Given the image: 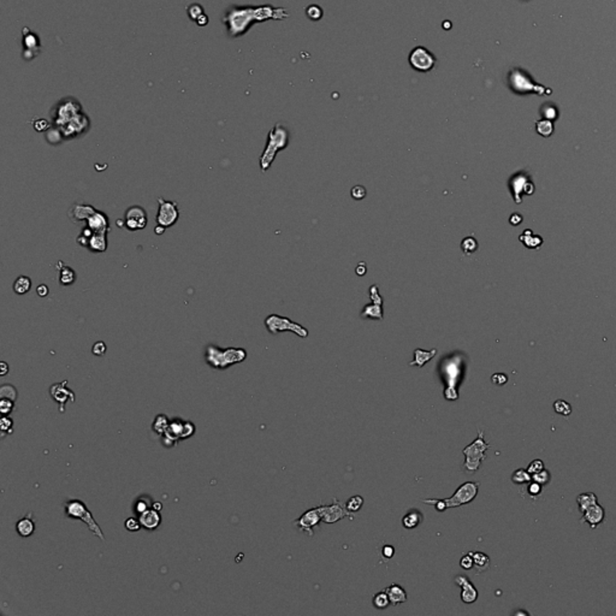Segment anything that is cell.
<instances>
[{"label":"cell","mask_w":616,"mask_h":616,"mask_svg":"<svg viewBox=\"0 0 616 616\" xmlns=\"http://www.w3.org/2000/svg\"><path fill=\"white\" fill-rule=\"evenodd\" d=\"M366 271H367L366 264L365 263L359 264V266L356 267V273H358V276H364L365 273H366Z\"/></svg>","instance_id":"cell-58"},{"label":"cell","mask_w":616,"mask_h":616,"mask_svg":"<svg viewBox=\"0 0 616 616\" xmlns=\"http://www.w3.org/2000/svg\"><path fill=\"white\" fill-rule=\"evenodd\" d=\"M46 139L47 142H50L51 145H57V143L62 142L64 140V136H63L62 132L57 127H52L46 132Z\"/></svg>","instance_id":"cell-37"},{"label":"cell","mask_w":616,"mask_h":616,"mask_svg":"<svg viewBox=\"0 0 616 616\" xmlns=\"http://www.w3.org/2000/svg\"><path fill=\"white\" fill-rule=\"evenodd\" d=\"M460 567L465 570L473 569L474 562H473V557H472L471 551L467 552V554H465L464 556L461 557V560H460Z\"/></svg>","instance_id":"cell-46"},{"label":"cell","mask_w":616,"mask_h":616,"mask_svg":"<svg viewBox=\"0 0 616 616\" xmlns=\"http://www.w3.org/2000/svg\"><path fill=\"white\" fill-rule=\"evenodd\" d=\"M247 359V351L243 348H220L216 344H208L205 349V361L215 369H226Z\"/></svg>","instance_id":"cell-3"},{"label":"cell","mask_w":616,"mask_h":616,"mask_svg":"<svg viewBox=\"0 0 616 616\" xmlns=\"http://www.w3.org/2000/svg\"><path fill=\"white\" fill-rule=\"evenodd\" d=\"M153 508H154L155 510H158V512H159V510L162 509V504H160V503H155V504H153Z\"/></svg>","instance_id":"cell-61"},{"label":"cell","mask_w":616,"mask_h":616,"mask_svg":"<svg viewBox=\"0 0 616 616\" xmlns=\"http://www.w3.org/2000/svg\"><path fill=\"white\" fill-rule=\"evenodd\" d=\"M158 215L157 225L168 229L178 222L180 218V208L176 201L165 200L164 198H158Z\"/></svg>","instance_id":"cell-11"},{"label":"cell","mask_w":616,"mask_h":616,"mask_svg":"<svg viewBox=\"0 0 616 616\" xmlns=\"http://www.w3.org/2000/svg\"><path fill=\"white\" fill-rule=\"evenodd\" d=\"M67 383H69V382L65 379V381H63L62 383L52 384L51 388H50V394H51L52 399H53L54 401L59 404L60 413H64L65 412V406H67V402L76 401L75 392L67 388Z\"/></svg>","instance_id":"cell-14"},{"label":"cell","mask_w":616,"mask_h":616,"mask_svg":"<svg viewBox=\"0 0 616 616\" xmlns=\"http://www.w3.org/2000/svg\"><path fill=\"white\" fill-rule=\"evenodd\" d=\"M289 17V14L283 7H273L271 5L261 6H231L226 10L223 22L228 27L230 37L242 36L250 30L254 23L265 22L268 19H281Z\"/></svg>","instance_id":"cell-1"},{"label":"cell","mask_w":616,"mask_h":616,"mask_svg":"<svg viewBox=\"0 0 616 616\" xmlns=\"http://www.w3.org/2000/svg\"><path fill=\"white\" fill-rule=\"evenodd\" d=\"M321 521V517L320 514L318 512V508H313V509H308L307 512L303 513L298 520L294 521V525L298 527V530L300 532L303 533H307L309 537H313L314 535V529L319 525V522Z\"/></svg>","instance_id":"cell-15"},{"label":"cell","mask_w":616,"mask_h":616,"mask_svg":"<svg viewBox=\"0 0 616 616\" xmlns=\"http://www.w3.org/2000/svg\"><path fill=\"white\" fill-rule=\"evenodd\" d=\"M351 196L355 200H363L365 196H366V189H365V187H363V185H355L351 189Z\"/></svg>","instance_id":"cell-53"},{"label":"cell","mask_w":616,"mask_h":616,"mask_svg":"<svg viewBox=\"0 0 616 616\" xmlns=\"http://www.w3.org/2000/svg\"><path fill=\"white\" fill-rule=\"evenodd\" d=\"M106 350H107V347L102 341H99L97 342V343H94V346H93L92 348V353L97 356H102L105 353H106Z\"/></svg>","instance_id":"cell-51"},{"label":"cell","mask_w":616,"mask_h":616,"mask_svg":"<svg viewBox=\"0 0 616 616\" xmlns=\"http://www.w3.org/2000/svg\"><path fill=\"white\" fill-rule=\"evenodd\" d=\"M554 411L562 416H569L572 414V406L565 400H556L554 402Z\"/></svg>","instance_id":"cell-35"},{"label":"cell","mask_w":616,"mask_h":616,"mask_svg":"<svg viewBox=\"0 0 616 616\" xmlns=\"http://www.w3.org/2000/svg\"><path fill=\"white\" fill-rule=\"evenodd\" d=\"M363 318L374 319V320H383V305L378 303H368L364 307L360 314Z\"/></svg>","instance_id":"cell-28"},{"label":"cell","mask_w":616,"mask_h":616,"mask_svg":"<svg viewBox=\"0 0 616 616\" xmlns=\"http://www.w3.org/2000/svg\"><path fill=\"white\" fill-rule=\"evenodd\" d=\"M264 323H265V326L268 333H272V335H277V333H283V331H290V333H294L295 335L301 337V338H307L308 337L307 329L303 328L299 323L293 321L288 316H281L278 314H270L265 319Z\"/></svg>","instance_id":"cell-9"},{"label":"cell","mask_w":616,"mask_h":616,"mask_svg":"<svg viewBox=\"0 0 616 616\" xmlns=\"http://www.w3.org/2000/svg\"><path fill=\"white\" fill-rule=\"evenodd\" d=\"M97 211H98L97 208L93 207L92 205H87V203H75V205H72V207L70 208L69 218L74 223L87 222L88 218H89L90 216L94 215Z\"/></svg>","instance_id":"cell-19"},{"label":"cell","mask_w":616,"mask_h":616,"mask_svg":"<svg viewBox=\"0 0 616 616\" xmlns=\"http://www.w3.org/2000/svg\"><path fill=\"white\" fill-rule=\"evenodd\" d=\"M550 479H551V476H550V472L547 471V469H542V471L537 472V473L532 474V480L534 482L539 483L540 485H548L550 483Z\"/></svg>","instance_id":"cell-42"},{"label":"cell","mask_w":616,"mask_h":616,"mask_svg":"<svg viewBox=\"0 0 616 616\" xmlns=\"http://www.w3.org/2000/svg\"><path fill=\"white\" fill-rule=\"evenodd\" d=\"M87 226H89L95 233H109L110 222L107 215L101 211H97L87 219Z\"/></svg>","instance_id":"cell-20"},{"label":"cell","mask_w":616,"mask_h":616,"mask_svg":"<svg viewBox=\"0 0 616 616\" xmlns=\"http://www.w3.org/2000/svg\"><path fill=\"white\" fill-rule=\"evenodd\" d=\"M408 62L409 65L416 71L429 72L433 69V67L437 63V59L433 56V53L431 51H429L426 47L416 46L409 53Z\"/></svg>","instance_id":"cell-10"},{"label":"cell","mask_w":616,"mask_h":616,"mask_svg":"<svg viewBox=\"0 0 616 616\" xmlns=\"http://www.w3.org/2000/svg\"><path fill=\"white\" fill-rule=\"evenodd\" d=\"M7 372H9V366H7V364L5 363V361L0 363V376L1 377L6 376Z\"/></svg>","instance_id":"cell-59"},{"label":"cell","mask_w":616,"mask_h":616,"mask_svg":"<svg viewBox=\"0 0 616 616\" xmlns=\"http://www.w3.org/2000/svg\"><path fill=\"white\" fill-rule=\"evenodd\" d=\"M168 424H170V421H168L167 416L165 414H159L155 418V420L153 421V431L157 434H159V436H162L166 431Z\"/></svg>","instance_id":"cell-33"},{"label":"cell","mask_w":616,"mask_h":616,"mask_svg":"<svg viewBox=\"0 0 616 616\" xmlns=\"http://www.w3.org/2000/svg\"><path fill=\"white\" fill-rule=\"evenodd\" d=\"M36 293L40 298H45V296H47L50 294L49 286H47L46 284H40V285H37L36 288Z\"/></svg>","instance_id":"cell-56"},{"label":"cell","mask_w":616,"mask_h":616,"mask_svg":"<svg viewBox=\"0 0 616 616\" xmlns=\"http://www.w3.org/2000/svg\"><path fill=\"white\" fill-rule=\"evenodd\" d=\"M40 52V37L28 28L23 29V56L24 59H33Z\"/></svg>","instance_id":"cell-18"},{"label":"cell","mask_w":616,"mask_h":616,"mask_svg":"<svg viewBox=\"0 0 616 616\" xmlns=\"http://www.w3.org/2000/svg\"><path fill=\"white\" fill-rule=\"evenodd\" d=\"M33 125H34V129L36 130V132H47V130L51 128V123H50L47 119H44V118H40V119L35 120V122L33 123Z\"/></svg>","instance_id":"cell-49"},{"label":"cell","mask_w":616,"mask_h":616,"mask_svg":"<svg viewBox=\"0 0 616 616\" xmlns=\"http://www.w3.org/2000/svg\"><path fill=\"white\" fill-rule=\"evenodd\" d=\"M135 508H136V512L139 513V514H141V513H143L145 510L150 509V504H148L147 502H143L142 499H139V501L136 502V505H135Z\"/></svg>","instance_id":"cell-57"},{"label":"cell","mask_w":616,"mask_h":616,"mask_svg":"<svg viewBox=\"0 0 616 616\" xmlns=\"http://www.w3.org/2000/svg\"><path fill=\"white\" fill-rule=\"evenodd\" d=\"M165 230H166V229L163 228V226L157 225V226H155V229H154V233H157L158 236H160V235H162V233H165Z\"/></svg>","instance_id":"cell-60"},{"label":"cell","mask_w":616,"mask_h":616,"mask_svg":"<svg viewBox=\"0 0 616 616\" xmlns=\"http://www.w3.org/2000/svg\"><path fill=\"white\" fill-rule=\"evenodd\" d=\"M14 407H15V401L9 399H1L0 400V412H1L2 416H9L11 414V412L14 411Z\"/></svg>","instance_id":"cell-45"},{"label":"cell","mask_w":616,"mask_h":616,"mask_svg":"<svg viewBox=\"0 0 616 616\" xmlns=\"http://www.w3.org/2000/svg\"><path fill=\"white\" fill-rule=\"evenodd\" d=\"M491 382L495 384V385L502 386L508 382V377L507 374L504 373H495L494 376L491 377Z\"/></svg>","instance_id":"cell-54"},{"label":"cell","mask_w":616,"mask_h":616,"mask_svg":"<svg viewBox=\"0 0 616 616\" xmlns=\"http://www.w3.org/2000/svg\"><path fill=\"white\" fill-rule=\"evenodd\" d=\"M542 490H543V485H540L539 483L534 482V480H531V482L527 484V492H529V495L532 497V499H535V497L540 496Z\"/></svg>","instance_id":"cell-44"},{"label":"cell","mask_w":616,"mask_h":616,"mask_svg":"<svg viewBox=\"0 0 616 616\" xmlns=\"http://www.w3.org/2000/svg\"><path fill=\"white\" fill-rule=\"evenodd\" d=\"M289 145V132L284 125L281 123H277L272 129L270 130L267 136V142H266L265 150L261 153L260 160V168L263 172L267 171L271 167L272 163L275 162L276 155L278 152L285 150Z\"/></svg>","instance_id":"cell-4"},{"label":"cell","mask_w":616,"mask_h":616,"mask_svg":"<svg viewBox=\"0 0 616 616\" xmlns=\"http://www.w3.org/2000/svg\"><path fill=\"white\" fill-rule=\"evenodd\" d=\"M386 593H388L389 598H390V602L392 605H399L401 603L407 602L408 597H407V592L404 591V588L397 584H392L390 586H388L385 588Z\"/></svg>","instance_id":"cell-24"},{"label":"cell","mask_w":616,"mask_h":616,"mask_svg":"<svg viewBox=\"0 0 616 616\" xmlns=\"http://www.w3.org/2000/svg\"><path fill=\"white\" fill-rule=\"evenodd\" d=\"M424 520V515L420 510L411 509L403 517H402V525L407 530H414L418 527Z\"/></svg>","instance_id":"cell-25"},{"label":"cell","mask_w":616,"mask_h":616,"mask_svg":"<svg viewBox=\"0 0 616 616\" xmlns=\"http://www.w3.org/2000/svg\"><path fill=\"white\" fill-rule=\"evenodd\" d=\"M12 426H14V420L10 418L9 416H4L0 420V429H1V437L4 438L5 434H11L12 433Z\"/></svg>","instance_id":"cell-41"},{"label":"cell","mask_w":616,"mask_h":616,"mask_svg":"<svg viewBox=\"0 0 616 616\" xmlns=\"http://www.w3.org/2000/svg\"><path fill=\"white\" fill-rule=\"evenodd\" d=\"M124 526L129 532H136L142 527L140 519H136V517H128L124 522Z\"/></svg>","instance_id":"cell-47"},{"label":"cell","mask_w":616,"mask_h":616,"mask_svg":"<svg viewBox=\"0 0 616 616\" xmlns=\"http://www.w3.org/2000/svg\"><path fill=\"white\" fill-rule=\"evenodd\" d=\"M32 288V280L27 276H19L14 282V291L17 295H24Z\"/></svg>","instance_id":"cell-31"},{"label":"cell","mask_w":616,"mask_h":616,"mask_svg":"<svg viewBox=\"0 0 616 616\" xmlns=\"http://www.w3.org/2000/svg\"><path fill=\"white\" fill-rule=\"evenodd\" d=\"M372 603H373V607L376 608V609H379V610L386 609V608H388L389 605L391 604L390 598H389L388 593H386L385 590L381 591V592H378V593H376V595H374V597H373V600H372Z\"/></svg>","instance_id":"cell-32"},{"label":"cell","mask_w":616,"mask_h":616,"mask_svg":"<svg viewBox=\"0 0 616 616\" xmlns=\"http://www.w3.org/2000/svg\"><path fill=\"white\" fill-rule=\"evenodd\" d=\"M64 514L65 516L69 517V519H74V520H81L83 524L87 525L88 530L93 533L97 538H99L100 540L104 542L105 540V535L104 532H102L101 527L99 526V524L97 522V520L94 519L93 514L90 513V510L88 509V507L85 505L84 502H82L81 499H67V502H64Z\"/></svg>","instance_id":"cell-6"},{"label":"cell","mask_w":616,"mask_h":616,"mask_svg":"<svg viewBox=\"0 0 616 616\" xmlns=\"http://www.w3.org/2000/svg\"><path fill=\"white\" fill-rule=\"evenodd\" d=\"M478 491H479V483L478 482H467L460 485L456 489L455 494L450 499H421L422 503L433 505L437 512H446L449 508L461 507V505L468 504L477 497Z\"/></svg>","instance_id":"cell-5"},{"label":"cell","mask_w":616,"mask_h":616,"mask_svg":"<svg viewBox=\"0 0 616 616\" xmlns=\"http://www.w3.org/2000/svg\"><path fill=\"white\" fill-rule=\"evenodd\" d=\"M139 519L141 526L143 529H146L147 531H154V530H157L159 527L160 522H162V515L159 514L158 510H155L153 508V509H147L143 513H141Z\"/></svg>","instance_id":"cell-21"},{"label":"cell","mask_w":616,"mask_h":616,"mask_svg":"<svg viewBox=\"0 0 616 616\" xmlns=\"http://www.w3.org/2000/svg\"><path fill=\"white\" fill-rule=\"evenodd\" d=\"M53 127L62 132L64 140L81 136L89 129V118L82 110L81 104L72 97L63 98L52 109Z\"/></svg>","instance_id":"cell-2"},{"label":"cell","mask_w":616,"mask_h":616,"mask_svg":"<svg viewBox=\"0 0 616 616\" xmlns=\"http://www.w3.org/2000/svg\"><path fill=\"white\" fill-rule=\"evenodd\" d=\"M437 349H431V350H422V349H416L414 350V360L409 363V366H418L422 367L425 364L429 363L430 360L436 356Z\"/></svg>","instance_id":"cell-26"},{"label":"cell","mask_w":616,"mask_h":616,"mask_svg":"<svg viewBox=\"0 0 616 616\" xmlns=\"http://www.w3.org/2000/svg\"><path fill=\"white\" fill-rule=\"evenodd\" d=\"M472 557H473V562H474V569H476V573H482L485 572V570L489 569L490 567V557L487 556L486 554L482 551H471Z\"/></svg>","instance_id":"cell-29"},{"label":"cell","mask_w":616,"mask_h":616,"mask_svg":"<svg viewBox=\"0 0 616 616\" xmlns=\"http://www.w3.org/2000/svg\"><path fill=\"white\" fill-rule=\"evenodd\" d=\"M363 505H364V499L361 496H359V495L350 497V499L346 502V508L350 513L359 512V510L363 508Z\"/></svg>","instance_id":"cell-38"},{"label":"cell","mask_w":616,"mask_h":616,"mask_svg":"<svg viewBox=\"0 0 616 616\" xmlns=\"http://www.w3.org/2000/svg\"><path fill=\"white\" fill-rule=\"evenodd\" d=\"M58 272H59V283L62 285H71L76 281V272L72 270L70 266L65 265L62 260H59L56 265Z\"/></svg>","instance_id":"cell-22"},{"label":"cell","mask_w":616,"mask_h":616,"mask_svg":"<svg viewBox=\"0 0 616 616\" xmlns=\"http://www.w3.org/2000/svg\"><path fill=\"white\" fill-rule=\"evenodd\" d=\"M577 503L580 512L584 513L591 505L598 503V499L593 492H583V494L578 495Z\"/></svg>","instance_id":"cell-30"},{"label":"cell","mask_w":616,"mask_h":616,"mask_svg":"<svg viewBox=\"0 0 616 616\" xmlns=\"http://www.w3.org/2000/svg\"><path fill=\"white\" fill-rule=\"evenodd\" d=\"M203 14H205V11H203V7L201 6V5L193 4V5H190L189 7H188V15H189V17H190V19H192V21L196 22V21H198L199 17L202 16Z\"/></svg>","instance_id":"cell-43"},{"label":"cell","mask_w":616,"mask_h":616,"mask_svg":"<svg viewBox=\"0 0 616 616\" xmlns=\"http://www.w3.org/2000/svg\"><path fill=\"white\" fill-rule=\"evenodd\" d=\"M538 133H540L543 136H549L552 133V125L549 122L539 123L538 124Z\"/></svg>","instance_id":"cell-52"},{"label":"cell","mask_w":616,"mask_h":616,"mask_svg":"<svg viewBox=\"0 0 616 616\" xmlns=\"http://www.w3.org/2000/svg\"><path fill=\"white\" fill-rule=\"evenodd\" d=\"M490 448H491V444L485 442L484 439V431L483 430H478L477 438L469 446L465 447L464 450H462L465 457H466L464 465L465 469L468 473L477 472L480 468V466H482L483 461L486 459V451Z\"/></svg>","instance_id":"cell-7"},{"label":"cell","mask_w":616,"mask_h":616,"mask_svg":"<svg viewBox=\"0 0 616 616\" xmlns=\"http://www.w3.org/2000/svg\"><path fill=\"white\" fill-rule=\"evenodd\" d=\"M123 222H124V228H127L129 231L143 230L148 223L147 212L139 205L130 206L125 211Z\"/></svg>","instance_id":"cell-13"},{"label":"cell","mask_w":616,"mask_h":616,"mask_svg":"<svg viewBox=\"0 0 616 616\" xmlns=\"http://www.w3.org/2000/svg\"><path fill=\"white\" fill-rule=\"evenodd\" d=\"M0 396H1V399H9V400H12V401H16L17 399L16 388L12 386L11 384H5V385H2L1 389H0Z\"/></svg>","instance_id":"cell-40"},{"label":"cell","mask_w":616,"mask_h":616,"mask_svg":"<svg viewBox=\"0 0 616 616\" xmlns=\"http://www.w3.org/2000/svg\"><path fill=\"white\" fill-rule=\"evenodd\" d=\"M93 253H104L107 250V233H94L87 246Z\"/></svg>","instance_id":"cell-23"},{"label":"cell","mask_w":616,"mask_h":616,"mask_svg":"<svg viewBox=\"0 0 616 616\" xmlns=\"http://www.w3.org/2000/svg\"><path fill=\"white\" fill-rule=\"evenodd\" d=\"M369 299H371V302L373 303H378V305H383V298L379 294V289L377 284L372 285L369 288Z\"/></svg>","instance_id":"cell-48"},{"label":"cell","mask_w":616,"mask_h":616,"mask_svg":"<svg viewBox=\"0 0 616 616\" xmlns=\"http://www.w3.org/2000/svg\"><path fill=\"white\" fill-rule=\"evenodd\" d=\"M16 531L22 538L30 537V535H32L35 531L34 520H33L29 515L28 516L19 519L16 524Z\"/></svg>","instance_id":"cell-27"},{"label":"cell","mask_w":616,"mask_h":616,"mask_svg":"<svg viewBox=\"0 0 616 616\" xmlns=\"http://www.w3.org/2000/svg\"><path fill=\"white\" fill-rule=\"evenodd\" d=\"M531 480L532 474H530L527 469L519 468L516 471H514V473L512 474V482L514 484H529Z\"/></svg>","instance_id":"cell-34"},{"label":"cell","mask_w":616,"mask_h":616,"mask_svg":"<svg viewBox=\"0 0 616 616\" xmlns=\"http://www.w3.org/2000/svg\"><path fill=\"white\" fill-rule=\"evenodd\" d=\"M316 508L320 514L321 521L325 524H335L343 517H349L350 520L354 519L353 514L346 508V504L341 503L337 499H333L331 504H321Z\"/></svg>","instance_id":"cell-12"},{"label":"cell","mask_w":616,"mask_h":616,"mask_svg":"<svg viewBox=\"0 0 616 616\" xmlns=\"http://www.w3.org/2000/svg\"><path fill=\"white\" fill-rule=\"evenodd\" d=\"M461 250L466 255H471L478 250V242L474 237H466L461 242Z\"/></svg>","instance_id":"cell-36"},{"label":"cell","mask_w":616,"mask_h":616,"mask_svg":"<svg viewBox=\"0 0 616 616\" xmlns=\"http://www.w3.org/2000/svg\"><path fill=\"white\" fill-rule=\"evenodd\" d=\"M455 584L461 587V600L466 604H472L478 599V591L473 583L465 575H457Z\"/></svg>","instance_id":"cell-16"},{"label":"cell","mask_w":616,"mask_h":616,"mask_svg":"<svg viewBox=\"0 0 616 616\" xmlns=\"http://www.w3.org/2000/svg\"><path fill=\"white\" fill-rule=\"evenodd\" d=\"M605 519V510L604 508L602 507L599 503H596L593 505H591L590 508H587L584 513H583V517L580 520L582 524L584 522H587L590 525L591 529H596V527L599 526L600 524H603Z\"/></svg>","instance_id":"cell-17"},{"label":"cell","mask_w":616,"mask_h":616,"mask_svg":"<svg viewBox=\"0 0 616 616\" xmlns=\"http://www.w3.org/2000/svg\"><path fill=\"white\" fill-rule=\"evenodd\" d=\"M462 366H464L462 358L459 355L447 358L442 365V373H443V376H447V381H448V388L444 391V397L449 401H455V400L459 399V392H457L455 385L457 383L459 374L462 371Z\"/></svg>","instance_id":"cell-8"},{"label":"cell","mask_w":616,"mask_h":616,"mask_svg":"<svg viewBox=\"0 0 616 616\" xmlns=\"http://www.w3.org/2000/svg\"><path fill=\"white\" fill-rule=\"evenodd\" d=\"M382 555L386 560L392 559V556L395 555V548L392 545H384L383 549H382Z\"/></svg>","instance_id":"cell-55"},{"label":"cell","mask_w":616,"mask_h":616,"mask_svg":"<svg viewBox=\"0 0 616 616\" xmlns=\"http://www.w3.org/2000/svg\"><path fill=\"white\" fill-rule=\"evenodd\" d=\"M526 469L529 471L530 474L537 473V472H539V471H542V469H544V462H543L542 460H539V459L533 460V461L529 465V467H527Z\"/></svg>","instance_id":"cell-50"},{"label":"cell","mask_w":616,"mask_h":616,"mask_svg":"<svg viewBox=\"0 0 616 616\" xmlns=\"http://www.w3.org/2000/svg\"><path fill=\"white\" fill-rule=\"evenodd\" d=\"M306 15L311 21H319L324 16V11L319 5H309L306 7Z\"/></svg>","instance_id":"cell-39"}]
</instances>
